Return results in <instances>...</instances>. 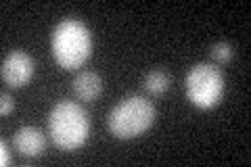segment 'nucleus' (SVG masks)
Wrapping results in <instances>:
<instances>
[{"label": "nucleus", "instance_id": "nucleus-8", "mask_svg": "<svg viewBox=\"0 0 251 167\" xmlns=\"http://www.w3.org/2000/svg\"><path fill=\"white\" fill-rule=\"evenodd\" d=\"M170 75H168V71H163V69H153V71H149V73L145 75V90L149 94H153V96H159V94H163L168 88H170Z\"/></svg>", "mask_w": 251, "mask_h": 167}, {"label": "nucleus", "instance_id": "nucleus-1", "mask_svg": "<svg viewBox=\"0 0 251 167\" xmlns=\"http://www.w3.org/2000/svg\"><path fill=\"white\" fill-rule=\"evenodd\" d=\"M49 132L52 142L63 150H75L88 140L90 121L86 111L72 100L57 102L49 115Z\"/></svg>", "mask_w": 251, "mask_h": 167}, {"label": "nucleus", "instance_id": "nucleus-6", "mask_svg": "<svg viewBox=\"0 0 251 167\" xmlns=\"http://www.w3.org/2000/svg\"><path fill=\"white\" fill-rule=\"evenodd\" d=\"M13 144L23 157H38V155L44 153L46 140H44V134L40 130L31 128V125H25V128H19L15 132Z\"/></svg>", "mask_w": 251, "mask_h": 167}, {"label": "nucleus", "instance_id": "nucleus-3", "mask_svg": "<svg viewBox=\"0 0 251 167\" xmlns=\"http://www.w3.org/2000/svg\"><path fill=\"white\" fill-rule=\"evenodd\" d=\"M155 121V107L145 96L132 94V96L120 100L111 109L107 119L109 132L120 140H130L145 134Z\"/></svg>", "mask_w": 251, "mask_h": 167}, {"label": "nucleus", "instance_id": "nucleus-5", "mask_svg": "<svg viewBox=\"0 0 251 167\" xmlns=\"http://www.w3.org/2000/svg\"><path fill=\"white\" fill-rule=\"evenodd\" d=\"M34 75V59L23 50H13L2 61V79L11 88H21L29 84Z\"/></svg>", "mask_w": 251, "mask_h": 167}, {"label": "nucleus", "instance_id": "nucleus-7", "mask_svg": "<svg viewBox=\"0 0 251 167\" xmlns=\"http://www.w3.org/2000/svg\"><path fill=\"white\" fill-rule=\"evenodd\" d=\"M72 86H74V92L77 94V98L86 102L97 100L100 96V92H103V82H100V77L94 71H80L74 77Z\"/></svg>", "mask_w": 251, "mask_h": 167}, {"label": "nucleus", "instance_id": "nucleus-9", "mask_svg": "<svg viewBox=\"0 0 251 167\" xmlns=\"http://www.w3.org/2000/svg\"><path fill=\"white\" fill-rule=\"evenodd\" d=\"M209 54H211V59H214L216 63H220V65H224V63H228V61L232 59L234 50H232V46H230L228 42H216L214 46H211Z\"/></svg>", "mask_w": 251, "mask_h": 167}, {"label": "nucleus", "instance_id": "nucleus-10", "mask_svg": "<svg viewBox=\"0 0 251 167\" xmlns=\"http://www.w3.org/2000/svg\"><path fill=\"white\" fill-rule=\"evenodd\" d=\"M11 111H13V98L6 92H2V96H0V113L9 115Z\"/></svg>", "mask_w": 251, "mask_h": 167}, {"label": "nucleus", "instance_id": "nucleus-4", "mask_svg": "<svg viewBox=\"0 0 251 167\" xmlns=\"http://www.w3.org/2000/svg\"><path fill=\"white\" fill-rule=\"evenodd\" d=\"M186 96L199 109H211L222 100L224 94V75L216 65L199 63L186 73L184 79Z\"/></svg>", "mask_w": 251, "mask_h": 167}, {"label": "nucleus", "instance_id": "nucleus-11", "mask_svg": "<svg viewBox=\"0 0 251 167\" xmlns=\"http://www.w3.org/2000/svg\"><path fill=\"white\" fill-rule=\"evenodd\" d=\"M11 163V153L9 146H6V140L0 142V165H9Z\"/></svg>", "mask_w": 251, "mask_h": 167}, {"label": "nucleus", "instance_id": "nucleus-2", "mask_svg": "<svg viewBox=\"0 0 251 167\" xmlns=\"http://www.w3.org/2000/svg\"><path fill=\"white\" fill-rule=\"evenodd\" d=\"M92 54V34L80 19L61 21L52 34V57L63 69L82 67Z\"/></svg>", "mask_w": 251, "mask_h": 167}]
</instances>
